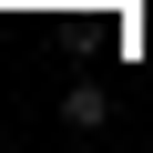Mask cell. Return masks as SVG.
<instances>
[{
    "mask_svg": "<svg viewBox=\"0 0 153 153\" xmlns=\"http://www.w3.org/2000/svg\"><path fill=\"white\" fill-rule=\"evenodd\" d=\"M61 123H71V133H102V123H112V92H102V82H71V92H61Z\"/></svg>",
    "mask_w": 153,
    "mask_h": 153,
    "instance_id": "1",
    "label": "cell"
}]
</instances>
